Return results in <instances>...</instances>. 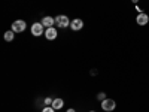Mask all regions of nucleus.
Segmentation results:
<instances>
[{"mask_svg":"<svg viewBox=\"0 0 149 112\" xmlns=\"http://www.w3.org/2000/svg\"><path fill=\"white\" fill-rule=\"evenodd\" d=\"M116 108V102L113 100V99H104V100L102 102V109L106 111V112H112Z\"/></svg>","mask_w":149,"mask_h":112,"instance_id":"nucleus-1","label":"nucleus"},{"mask_svg":"<svg viewBox=\"0 0 149 112\" xmlns=\"http://www.w3.org/2000/svg\"><path fill=\"white\" fill-rule=\"evenodd\" d=\"M70 22H72V21H69V18H67L66 15H58V17L55 18V24H57V27H60V29L69 27Z\"/></svg>","mask_w":149,"mask_h":112,"instance_id":"nucleus-2","label":"nucleus"},{"mask_svg":"<svg viewBox=\"0 0 149 112\" xmlns=\"http://www.w3.org/2000/svg\"><path fill=\"white\" fill-rule=\"evenodd\" d=\"M26 27H27V24H26V21H22V20H17V21L12 22V32H15V33L24 32Z\"/></svg>","mask_w":149,"mask_h":112,"instance_id":"nucleus-3","label":"nucleus"},{"mask_svg":"<svg viewBox=\"0 0 149 112\" xmlns=\"http://www.w3.org/2000/svg\"><path fill=\"white\" fill-rule=\"evenodd\" d=\"M45 33V29H43V24L42 22H34L31 26V34L33 36H42Z\"/></svg>","mask_w":149,"mask_h":112,"instance_id":"nucleus-4","label":"nucleus"},{"mask_svg":"<svg viewBox=\"0 0 149 112\" xmlns=\"http://www.w3.org/2000/svg\"><path fill=\"white\" fill-rule=\"evenodd\" d=\"M82 27H84V21H82V20H79V18L72 20V22H70V29H72L73 32H79V30H82Z\"/></svg>","mask_w":149,"mask_h":112,"instance_id":"nucleus-5","label":"nucleus"},{"mask_svg":"<svg viewBox=\"0 0 149 112\" xmlns=\"http://www.w3.org/2000/svg\"><path fill=\"white\" fill-rule=\"evenodd\" d=\"M136 22H137L139 26H146L149 22V15H146L145 12H140V14L136 17Z\"/></svg>","mask_w":149,"mask_h":112,"instance_id":"nucleus-6","label":"nucleus"},{"mask_svg":"<svg viewBox=\"0 0 149 112\" xmlns=\"http://www.w3.org/2000/svg\"><path fill=\"white\" fill-rule=\"evenodd\" d=\"M45 37H46L48 41H54V39H57V29H54V27L46 29V30H45Z\"/></svg>","mask_w":149,"mask_h":112,"instance_id":"nucleus-7","label":"nucleus"},{"mask_svg":"<svg viewBox=\"0 0 149 112\" xmlns=\"http://www.w3.org/2000/svg\"><path fill=\"white\" fill-rule=\"evenodd\" d=\"M42 24H43V27H46V29L54 27L55 18H52V17H43V18H42Z\"/></svg>","mask_w":149,"mask_h":112,"instance_id":"nucleus-8","label":"nucleus"},{"mask_svg":"<svg viewBox=\"0 0 149 112\" xmlns=\"http://www.w3.org/2000/svg\"><path fill=\"white\" fill-rule=\"evenodd\" d=\"M63 105H64L63 99H54V100H52V108L54 109H61V108H63Z\"/></svg>","mask_w":149,"mask_h":112,"instance_id":"nucleus-9","label":"nucleus"},{"mask_svg":"<svg viewBox=\"0 0 149 112\" xmlns=\"http://www.w3.org/2000/svg\"><path fill=\"white\" fill-rule=\"evenodd\" d=\"M14 36H15V32H12V30L6 32V33H5V41H6V42L14 41Z\"/></svg>","mask_w":149,"mask_h":112,"instance_id":"nucleus-10","label":"nucleus"},{"mask_svg":"<svg viewBox=\"0 0 149 112\" xmlns=\"http://www.w3.org/2000/svg\"><path fill=\"white\" fill-rule=\"evenodd\" d=\"M42 112H55V109H54L52 106H45V108L42 109Z\"/></svg>","mask_w":149,"mask_h":112,"instance_id":"nucleus-11","label":"nucleus"},{"mask_svg":"<svg viewBox=\"0 0 149 112\" xmlns=\"http://www.w3.org/2000/svg\"><path fill=\"white\" fill-rule=\"evenodd\" d=\"M97 99H98V100H104V99H106V93H98V96H97Z\"/></svg>","mask_w":149,"mask_h":112,"instance_id":"nucleus-12","label":"nucleus"},{"mask_svg":"<svg viewBox=\"0 0 149 112\" xmlns=\"http://www.w3.org/2000/svg\"><path fill=\"white\" fill-rule=\"evenodd\" d=\"M45 103H46V105H52V99L46 97V99H45Z\"/></svg>","mask_w":149,"mask_h":112,"instance_id":"nucleus-13","label":"nucleus"},{"mask_svg":"<svg viewBox=\"0 0 149 112\" xmlns=\"http://www.w3.org/2000/svg\"><path fill=\"white\" fill-rule=\"evenodd\" d=\"M66 112H76V111H74V109H67Z\"/></svg>","mask_w":149,"mask_h":112,"instance_id":"nucleus-14","label":"nucleus"},{"mask_svg":"<svg viewBox=\"0 0 149 112\" xmlns=\"http://www.w3.org/2000/svg\"><path fill=\"white\" fill-rule=\"evenodd\" d=\"M131 2H133V3H137V2H139V0H131Z\"/></svg>","mask_w":149,"mask_h":112,"instance_id":"nucleus-15","label":"nucleus"},{"mask_svg":"<svg viewBox=\"0 0 149 112\" xmlns=\"http://www.w3.org/2000/svg\"><path fill=\"white\" fill-rule=\"evenodd\" d=\"M90 112H94V111H90Z\"/></svg>","mask_w":149,"mask_h":112,"instance_id":"nucleus-16","label":"nucleus"}]
</instances>
